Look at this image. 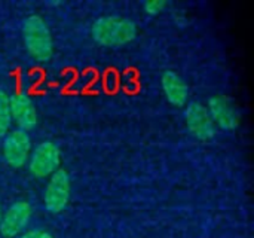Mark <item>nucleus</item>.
<instances>
[{
    "label": "nucleus",
    "mask_w": 254,
    "mask_h": 238,
    "mask_svg": "<svg viewBox=\"0 0 254 238\" xmlns=\"http://www.w3.org/2000/svg\"><path fill=\"white\" fill-rule=\"evenodd\" d=\"M167 6V1L165 0H149L143 4L146 13H150V15H156L159 12H162Z\"/></svg>",
    "instance_id": "obj_12"
},
{
    "label": "nucleus",
    "mask_w": 254,
    "mask_h": 238,
    "mask_svg": "<svg viewBox=\"0 0 254 238\" xmlns=\"http://www.w3.org/2000/svg\"><path fill=\"white\" fill-rule=\"evenodd\" d=\"M21 238H54L51 234L45 233V231H28L25 233Z\"/></svg>",
    "instance_id": "obj_13"
},
{
    "label": "nucleus",
    "mask_w": 254,
    "mask_h": 238,
    "mask_svg": "<svg viewBox=\"0 0 254 238\" xmlns=\"http://www.w3.org/2000/svg\"><path fill=\"white\" fill-rule=\"evenodd\" d=\"M68 200H70V177H68L67 171L57 170L51 176V179L46 185V189L43 194L45 206L49 212L58 213V212L64 210Z\"/></svg>",
    "instance_id": "obj_4"
},
{
    "label": "nucleus",
    "mask_w": 254,
    "mask_h": 238,
    "mask_svg": "<svg viewBox=\"0 0 254 238\" xmlns=\"http://www.w3.org/2000/svg\"><path fill=\"white\" fill-rule=\"evenodd\" d=\"M24 42L31 55L40 60H48L52 55V36L43 21L37 15H31L24 21Z\"/></svg>",
    "instance_id": "obj_2"
},
{
    "label": "nucleus",
    "mask_w": 254,
    "mask_h": 238,
    "mask_svg": "<svg viewBox=\"0 0 254 238\" xmlns=\"http://www.w3.org/2000/svg\"><path fill=\"white\" fill-rule=\"evenodd\" d=\"M0 222H1V209H0Z\"/></svg>",
    "instance_id": "obj_14"
},
{
    "label": "nucleus",
    "mask_w": 254,
    "mask_h": 238,
    "mask_svg": "<svg viewBox=\"0 0 254 238\" xmlns=\"http://www.w3.org/2000/svg\"><path fill=\"white\" fill-rule=\"evenodd\" d=\"M92 36L103 45H124L137 36V25L124 16H101L92 25Z\"/></svg>",
    "instance_id": "obj_1"
},
{
    "label": "nucleus",
    "mask_w": 254,
    "mask_h": 238,
    "mask_svg": "<svg viewBox=\"0 0 254 238\" xmlns=\"http://www.w3.org/2000/svg\"><path fill=\"white\" fill-rule=\"evenodd\" d=\"M162 88L168 101L174 106H183L189 97V88L186 82L176 72H165L162 75Z\"/></svg>",
    "instance_id": "obj_10"
},
{
    "label": "nucleus",
    "mask_w": 254,
    "mask_h": 238,
    "mask_svg": "<svg viewBox=\"0 0 254 238\" xmlns=\"http://www.w3.org/2000/svg\"><path fill=\"white\" fill-rule=\"evenodd\" d=\"M10 101V112H12V119L16 121L19 125V130L28 131L36 127L37 124V113L33 101L24 95V94H13L9 95Z\"/></svg>",
    "instance_id": "obj_9"
},
{
    "label": "nucleus",
    "mask_w": 254,
    "mask_h": 238,
    "mask_svg": "<svg viewBox=\"0 0 254 238\" xmlns=\"http://www.w3.org/2000/svg\"><path fill=\"white\" fill-rule=\"evenodd\" d=\"M31 218V207L25 201H16L13 203L4 215H1L0 222V233L6 238L16 237L24 231V228L28 225Z\"/></svg>",
    "instance_id": "obj_6"
},
{
    "label": "nucleus",
    "mask_w": 254,
    "mask_h": 238,
    "mask_svg": "<svg viewBox=\"0 0 254 238\" xmlns=\"http://www.w3.org/2000/svg\"><path fill=\"white\" fill-rule=\"evenodd\" d=\"M12 121L9 94L6 91H0V136H4L9 131Z\"/></svg>",
    "instance_id": "obj_11"
},
{
    "label": "nucleus",
    "mask_w": 254,
    "mask_h": 238,
    "mask_svg": "<svg viewBox=\"0 0 254 238\" xmlns=\"http://www.w3.org/2000/svg\"><path fill=\"white\" fill-rule=\"evenodd\" d=\"M207 110L214 125H219L223 130H235L240 124V115L235 104L225 95L211 97Z\"/></svg>",
    "instance_id": "obj_8"
},
{
    "label": "nucleus",
    "mask_w": 254,
    "mask_h": 238,
    "mask_svg": "<svg viewBox=\"0 0 254 238\" xmlns=\"http://www.w3.org/2000/svg\"><path fill=\"white\" fill-rule=\"evenodd\" d=\"M61 154L55 143L43 142L34 148L28 157V168L37 177L52 176L60 165Z\"/></svg>",
    "instance_id": "obj_3"
},
{
    "label": "nucleus",
    "mask_w": 254,
    "mask_h": 238,
    "mask_svg": "<svg viewBox=\"0 0 254 238\" xmlns=\"http://www.w3.org/2000/svg\"><path fill=\"white\" fill-rule=\"evenodd\" d=\"M186 124L189 131L201 140H208L216 134V125L207 107L201 103H190L186 107Z\"/></svg>",
    "instance_id": "obj_7"
},
{
    "label": "nucleus",
    "mask_w": 254,
    "mask_h": 238,
    "mask_svg": "<svg viewBox=\"0 0 254 238\" xmlns=\"http://www.w3.org/2000/svg\"><path fill=\"white\" fill-rule=\"evenodd\" d=\"M31 142L27 131L13 130L6 134L3 142V157L10 167H22L30 157Z\"/></svg>",
    "instance_id": "obj_5"
}]
</instances>
